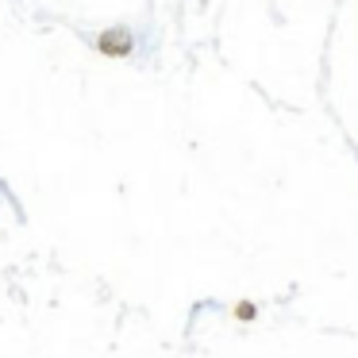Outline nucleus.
<instances>
[{"instance_id": "1", "label": "nucleus", "mask_w": 358, "mask_h": 358, "mask_svg": "<svg viewBox=\"0 0 358 358\" xmlns=\"http://www.w3.org/2000/svg\"><path fill=\"white\" fill-rule=\"evenodd\" d=\"M96 50L104 58H127L135 50V31L131 27H108V31L96 35Z\"/></svg>"}, {"instance_id": "2", "label": "nucleus", "mask_w": 358, "mask_h": 358, "mask_svg": "<svg viewBox=\"0 0 358 358\" xmlns=\"http://www.w3.org/2000/svg\"><path fill=\"white\" fill-rule=\"evenodd\" d=\"M231 316L239 320V324H255V320H258V304L255 301H235Z\"/></svg>"}]
</instances>
